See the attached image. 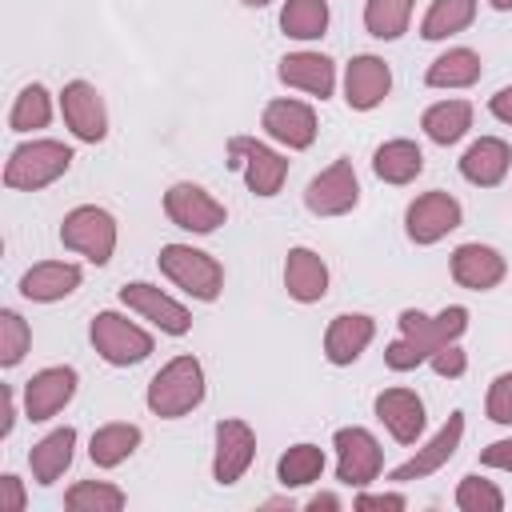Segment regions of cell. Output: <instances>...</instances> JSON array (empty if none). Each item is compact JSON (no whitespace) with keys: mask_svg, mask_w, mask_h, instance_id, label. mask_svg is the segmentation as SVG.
I'll return each mask as SVG.
<instances>
[{"mask_svg":"<svg viewBox=\"0 0 512 512\" xmlns=\"http://www.w3.org/2000/svg\"><path fill=\"white\" fill-rule=\"evenodd\" d=\"M396 324H400V336L384 348V364L392 372H412V368L428 364L432 352H440L444 344H456L468 332V308L448 304L436 316H428L420 308H404Z\"/></svg>","mask_w":512,"mask_h":512,"instance_id":"6da1fadb","label":"cell"},{"mask_svg":"<svg viewBox=\"0 0 512 512\" xmlns=\"http://www.w3.org/2000/svg\"><path fill=\"white\" fill-rule=\"evenodd\" d=\"M204 392H208V384H204V364L184 352V356H172V360L148 380L144 404H148V412L160 416V420H180V416H188L192 408L204 404Z\"/></svg>","mask_w":512,"mask_h":512,"instance_id":"7a4b0ae2","label":"cell"},{"mask_svg":"<svg viewBox=\"0 0 512 512\" xmlns=\"http://www.w3.org/2000/svg\"><path fill=\"white\" fill-rule=\"evenodd\" d=\"M72 148L64 140H24L8 152L4 164V184L12 192H40L48 184H56L68 168H72Z\"/></svg>","mask_w":512,"mask_h":512,"instance_id":"3957f363","label":"cell"},{"mask_svg":"<svg viewBox=\"0 0 512 512\" xmlns=\"http://www.w3.org/2000/svg\"><path fill=\"white\" fill-rule=\"evenodd\" d=\"M156 264H160V272H164L184 296H192V300H200V304H212V300H220V292H224V264H220L212 252H204V248H192V244H164L160 256H156Z\"/></svg>","mask_w":512,"mask_h":512,"instance_id":"277c9868","label":"cell"},{"mask_svg":"<svg viewBox=\"0 0 512 512\" xmlns=\"http://www.w3.org/2000/svg\"><path fill=\"white\" fill-rule=\"evenodd\" d=\"M116 236H120L116 216H112L108 208H100V204H76V208L64 212V220H60V244H64L68 252L84 256V260L96 264V268H104V264L112 260Z\"/></svg>","mask_w":512,"mask_h":512,"instance_id":"5b68a950","label":"cell"},{"mask_svg":"<svg viewBox=\"0 0 512 512\" xmlns=\"http://www.w3.org/2000/svg\"><path fill=\"white\" fill-rule=\"evenodd\" d=\"M88 340H92L96 356L104 364H112V368H132V364L148 360L152 348H156V340H152L148 328H140L136 320H128L124 312H112V308L92 316Z\"/></svg>","mask_w":512,"mask_h":512,"instance_id":"8992f818","label":"cell"},{"mask_svg":"<svg viewBox=\"0 0 512 512\" xmlns=\"http://www.w3.org/2000/svg\"><path fill=\"white\" fill-rule=\"evenodd\" d=\"M228 164L244 176L248 192L260 196V200L280 196V188L288 180V160L276 148H268L264 140H256V136H232L228 140Z\"/></svg>","mask_w":512,"mask_h":512,"instance_id":"52a82bcc","label":"cell"},{"mask_svg":"<svg viewBox=\"0 0 512 512\" xmlns=\"http://www.w3.org/2000/svg\"><path fill=\"white\" fill-rule=\"evenodd\" d=\"M460 220H464L460 200L452 192L432 188V192H420L416 200H408V208H404V236L412 244L428 248V244H440L448 232H456Z\"/></svg>","mask_w":512,"mask_h":512,"instance_id":"ba28073f","label":"cell"},{"mask_svg":"<svg viewBox=\"0 0 512 512\" xmlns=\"http://www.w3.org/2000/svg\"><path fill=\"white\" fill-rule=\"evenodd\" d=\"M332 448H336V480L344 488H368L372 480H380L384 452H380V440L368 428H360V424L336 428Z\"/></svg>","mask_w":512,"mask_h":512,"instance_id":"9c48e42d","label":"cell"},{"mask_svg":"<svg viewBox=\"0 0 512 512\" xmlns=\"http://www.w3.org/2000/svg\"><path fill=\"white\" fill-rule=\"evenodd\" d=\"M164 216H168L176 228L192 232V236H212V232L228 220V208H224L208 188H200V184H192V180H176V184L164 192Z\"/></svg>","mask_w":512,"mask_h":512,"instance_id":"30bf717a","label":"cell"},{"mask_svg":"<svg viewBox=\"0 0 512 512\" xmlns=\"http://www.w3.org/2000/svg\"><path fill=\"white\" fill-rule=\"evenodd\" d=\"M356 204H360V176L344 156L320 168L304 188V208L312 216H348Z\"/></svg>","mask_w":512,"mask_h":512,"instance_id":"8fae6325","label":"cell"},{"mask_svg":"<svg viewBox=\"0 0 512 512\" xmlns=\"http://www.w3.org/2000/svg\"><path fill=\"white\" fill-rule=\"evenodd\" d=\"M120 304L128 312H136L140 320H148L152 328H160L164 336H188L192 332V312L168 296L160 284H148V280H132L120 288Z\"/></svg>","mask_w":512,"mask_h":512,"instance_id":"7c38bea8","label":"cell"},{"mask_svg":"<svg viewBox=\"0 0 512 512\" xmlns=\"http://www.w3.org/2000/svg\"><path fill=\"white\" fill-rule=\"evenodd\" d=\"M76 384H80V376H76V368H72V364H52V368L32 372V376L24 380V388H20L24 416H28L32 424L52 420L56 412H64V408H68V400L76 396Z\"/></svg>","mask_w":512,"mask_h":512,"instance_id":"4fadbf2b","label":"cell"},{"mask_svg":"<svg viewBox=\"0 0 512 512\" xmlns=\"http://www.w3.org/2000/svg\"><path fill=\"white\" fill-rule=\"evenodd\" d=\"M212 436H216L212 480H216L220 488H228V484H236V480L252 468V460H256V432H252L248 420H240V416H224V420H216Z\"/></svg>","mask_w":512,"mask_h":512,"instance_id":"5bb4252c","label":"cell"},{"mask_svg":"<svg viewBox=\"0 0 512 512\" xmlns=\"http://www.w3.org/2000/svg\"><path fill=\"white\" fill-rule=\"evenodd\" d=\"M60 116L68 124V132L84 144H100L108 136V108L96 84L88 80H68L60 88Z\"/></svg>","mask_w":512,"mask_h":512,"instance_id":"9a60e30c","label":"cell"},{"mask_svg":"<svg viewBox=\"0 0 512 512\" xmlns=\"http://www.w3.org/2000/svg\"><path fill=\"white\" fill-rule=\"evenodd\" d=\"M260 128L276 140V144H284L288 152H304V148H312L316 144V112H312V104H304V100H296V96H280V100H268L264 104V112H260Z\"/></svg>","mask_w":512,"mask_h":512,"instance_id":"2e32d148","label":"cell"},{"mask_svg":"<svg viewBox=\"0 0 512 512\" xmlns=\"http://www.w3.org/2000/svg\"><path fill=\"white\" fill-rule=\"evenodd\" d=\"M460 440H464V412H452V416H448V420H444V424L416 448V456H408L404 464L392 468L388 480H396V484H412V480H424V476L440 472V468L456 456Z\"/></svg>","mask_w":512,"mask_h":512,"instance_id":"e0dca14e","label":"cell"},{"mask_svg":"<svg viewBox=\"0 0 512 512\" xmlns=\"http://www.w3.org/2000/svg\"><path fill=\"white\" fill-rule=\"evenodd\" d=\"M392 92V68L384 56H372V52H360L348 60L344 68V104L352 112H372L388 100Z\"/></svg>","mask_w":512,"mask_h":512,"instance_id":"ac0fdd59","label":"cell"},{"mask_svg":"<svg viewBox=\"0 0 512 512\" xmlns=\"http://www.w3.org/2000/svg\"><path fill=\"white\" fill-rule=\"evenodd\" d=\"M448 268H452V280H456L460 288H468V292H492V288H500L504 276H508L504 256H500L492 244H480V240L456 244Z\"/></svg>","mask_w":512,"mask_h":512,"instance_id":"d6986e66","label":"cell"},{"mask_svg":"<svg viewBox=\"0 0 512 512\" xmlns=\"http://www.w3.org/2000/svg\"><path fill=\"white\" fill-rule=\"evenodd\" d=\"M372 412H376V420L388 428V436L396 444H416L424 436L428 412H424V400L412 388H384V392H376Z\"/></svg>","mask_w":512,"mask_h":512,"instance_id":"ffe728a7","label":"cell"},{"mask_svg":"<svg viewBox=\"0 0 512 512\" xmlns=\"http://www.w3.org/2000/svg\"><path fill=\"white\" fill-rule=\"evenodd\" d=\"M372 336H376V320L368 312H340V316H332L328 328H324V356H328V364H336V368L356 364L368 352Z\"/></svg>","mask_w":512,"mask_h":512,"instance_id":"44dd1931","label":"cell"},{"mask_svg":"<svg viewBox=\"0 0 512 512\" xmlns=\"http://www.w3.org/2000/svg\"><path fill=\"white\" fill-rule=\"evenodd\" d=\"M280 84L304 92V96H316V100H328L336 92V64L324 56V52H288L276 68Z\"/></svg>","mask_w":512,"mask_h":512,"instance_id":"7402d4cb","label":"cell"},{"mask_svg":"<svg viewBox=\"0 0 512 512\" xmlns=\"http://www.w3.org/2000/svg\"><path fill=\"white\" fill-rule=\"evenodd\" d=\"M284 288L296 304H320L328 296V264L316 248H288L284 256Z\"/></svg>","mask_w":512,"mask_h":512,"instance_id":"603a6c76","label":"cell"},{"mask_svg":"<svg viewBox=\"0 0 512 512\" xmlns=\"http://www.w3.org/2000/svg\"><path fill=\"white\" fill-rule=\"evenodd\" d=\"M84 272L72 260H40L20 276V296L32 304H56L80 288Z\"/></svg>","mask_w":512,"mask_h":512,"instance_id":"cb8c5ba5","label":"cell"},{"mask_svg":"<svg viewBox=\"0 0 512 512\" xmlns=\"http://www.w3.org/2000/svg\"><path fill=\"white\" fill-rule=\"evenodd\" d=\"M508 168H512V148H508V140H500V136H480V140H472V144L464 148V156H460V176H464L468 184H476V188H496V184H504Z\"/></svg>","mask_w":512,"mask_h":512,"instance_id":"d4e9b609","label":"cell"},{"mask_svg":"<svg viewBox=\"0 0 512 512\" xmlns=\"http://www.w3.org/2000/svg\"><path fill=\"white\" fill-rule=\"evenodd\" d=\"M72 456H76V428L72 424H64V428H52L48 436H40L36 444H32V452H28V468H32V480L36 484H56L64 472H68V464H72Z\"/></svg>","mask_w":512,"mask_h":512,"instance_id":"484cf974","label":"cell"},{"mask_svg":"<svg viewBox=\"0 0 512 512\" xmlns=\"http://www.w3.org/2000/svg\"><path fill=\"white\" fill-rule=\"evenodd\" d=\"M372 172H376L384 184L404 188V184H412V180L424 172V152H420L416 140H404V136L384 140V144L372 152Z\"/></svg>","mask_w":512,"mask_h":512,"instance_id":"4316f807","label":"cell"},{"mask_svg":"<svg viewBox=\"0 0 512 512\" xmlns=\"http://www.w3.org/2000/svg\"><path fill=\"white\" fill-rule=\"evenodd\" d=\"M140 440H144V432H140L136 424H128V420L100 424V428L92 432V440H88V460H92L96 468H120V464L140 448Z\"/></svg>","mask_w":512,"mask_h":512,"instance_id":"83f0119b","label":"cell"},{"mask_svg":"<svg viewBox=\"0 0 512 512\" xmlns=\"http://www.w3.org/2000/svg\"><path fill=\"white\" fill-rule=\"evenodd\" d=\"M420 128H424V136H428L432 144H440V148L460 144V140L468 136V128H472V104H468V100H436V104L424 108Z\"/></svg>","mask_w":512,"mask_h":512,"instance_id":"f1b7e54d","label":"cell"},{"mask_svg":"<svg viewBox=\"0 0 512 512\" xmlns=\"http://www.w3.org/2000/svg\"><path fill=\"white\" fill-rule=\"evenodd\" d=\"M480 72H484L480 52H472V48H448V52H440L428 64L424 84L428 88H472L480 80Z\"/></svg>","mask_w":512,"mask_h":512,"instance_id":"f546056e","label":"cell"},{"mask_svg":"<svg viewBox=\"0 0 512 512\" xmlns=\"http://www.w3.org/2000/svg\"><path fill=\"white\" fill-rule=\"evenodd\" d=\"M476 8H480V0H432L424 20H420V36L424 40H448L476 20Z\"/></svg>","mask_w":512,"mask_h":512,"instance_id":"4dcf8cb0","label":"cell"},{"mask_svg":"<svg viewBox=\"0 0 512 512\" xmlns=\"http://www.w3.org/2000/svg\"><path fill=\"white\" fill-rule=\"evenodd\" d=\"M328 0H284L280 8V32L292 40H320L328 32Z\"/></svg>","mask_w":512,"mask_h":512,"instance_id":"1f68e13d","label":"cell"},{"mask_svg":"<svg viewBox=\"0 0 512 512\" xmlns=\"http://www.w3.org/2000/svg\"><path fill=\"white\" fill-rule=\"evenodd\" d=\"M320 472H324V448H320V444H308V440L292 444V448L276 460V480H280L284 488H304V484L320 480Z\"/></svg>","mask_w":512,"mask_h":512,"instance_id":"d6a6232c","label":"cell"},{"mask_svg":"<svg viewBox=\"0 0 512 512\" xmlns=\"http://www.w3.org/2000/svg\"><path fill=\"white\" fill-rule=\"evenodd\" d=\"M416 0H364V32L376 40H400L408 32Z\"/></svg>","mask_w":512,"mask_h":512,"instance_id":"836d02e7","label":"cell"},{"mask_svg":"<svg viewBox=\"0 0 512 512\" xmlns=\"http://www.w3.org/2000/svg\"><path fill=\"white\" fill-rule=\"evenodd\" d=\"M48 120H52V92L44 84H24L12 100L8 128L12 132H36V128H48Z\"/></svg>","mask_w":512,"mask_h":512,"instance_id":"e575fe53","label":"cell"},{"mask_svg":"<svg viewBox=\"0 0 512 512\" xmlns=\"http://www.w3.org/2000/svg\"><path fill=\"white\" fill-rule=\"evenodd\" d=\"M124 504H128V496L108 480H76L64 492L68 512H120Z\"/></svg>","mask_w":512,"mask_h":512,"instance_id":"d590c367","label":"cell"},{"mask_svg":"<svg viewBox=\"0 0 512 512\" xmlns=\"http://www.w3.org/2000/svg\"><path fill=\"white\" fill-rule=\"evenodd\" d=\"M32 348V328L16 308L0 312V368H16Z\"/></svg>","mask_w":512,"mask_h":512,"instance_id":"8d00e7d4","label":"cell"},{"mask_svg":"<svg viewBox=\"0 0 512 512\" xmlns=\"http://www.w3.org/2000/svg\"><path fill=\"white\" fill-rule=\"evenodd\" d=\"M456 508L460 512H500L504 508V492L480 476V472H468L460 484H456Z\"/></svg>","mask_w":512,"mask_h":512,"instance_id":"74e56055","label":"cell"},{"mask_svg":"<svg viewBox=\"0 0 512 512\" xmlns=\"http://www.w3.org/2000/svg\"><path fill=\"white\" fill-rule=\"evenodd\" d=\"M484 412H488V420H492V424L512 428V372H500V376L488 384Z\"/></svg>","mask_w":512,"mask_h":512,"instance_id":"f35d334b","label":"cell"},{"mask_svg":"<svg viewBox=\"0 0 512 512\" xmlns=\"http://www.w3.org/2000/svg\"><path fill=\"white\" fill-rule=\"evenodd\" d=\"M428 368H432L436 376H444V380H456V376L468 372V352H464L460 344H444L440 352L428 356Z\"/></svg>","mask_w":512,"mask_h":512,"instance_id":"ab89813d","label":"cell"},{"mask_svg":"<svg viewBox=\"0 0 512 512\" xmlns=\"http://www.w3.org/2000/svg\"><path fill=\"white\" fill-rule=\"evenodd\" d=\"M352 508L356 512H404L408 500H404V492H368V488H360Z\"/></svg>","mask_w":512,"mask_h":512,"instance_id":"60d3db41","label":"cell"},{"mask_svg":"<svg viewBox=\"0 0 512 512\" xmlns=\"http://www.w3.org/2000/svg\"><path fill=\"white\" fill-rule=\"evenodd\" d=\"M28 508V496H24V480L4 472L0 476V512H24Z\"/></svg>","mask_w":512,"mask_h":512,"instance_id":"b9f144b4","label":"cell"},{"mask_svg":"<svg viewBox=\"0 0 512 512\" xmlns=\"http://www.w3.org/2000/svg\"><path fill=\"white\" fill-rule=\"evenodd\" d=\"M480 464H484V468H500V472H512V436H504V440H492V444L480 452Z\"/></svg>","mask_w":512,"mask_h":512,"instance_id":"7bdbcfd3","label":"cell"},{"mask_svg":"<svg viewBox=\"0 0 512 512\" xmlns=\"http://www.w3.org/2000/svg\"><path fill=\"white\" fill-rule=\"evenodd\" d=\"M0 412H4V420H0V436L8 440L12 436V428H16V392L4 384L0 388Z\"/></svg>","mask_w":512,"mask_h":512,"instance_id":"ee69618b","label":"cell"},{"mask_svg":"<svg viewBox=\"0 0 512 512\" xmlns=\"http://www.w3.org/2000/svg\"><path fill=\"white\" fill-rule=\"evenodd\" d=\"M488 112H492L500 124H512V84H504L496 96H488Z\"/></svg>","mask_w":512,"mask_h":512,"instance_id":"f6af8a7d","label":"cell"},{"mask_svg":"<svg viewBox=\"0 0 512 512\" xmlns=\"http://www.w3.org/2000/svg\"><path fill=\"white\" fill-rule=\"evenodd\" d=\"M308 512H340L344 504H340V496L336 492H316V496H308V504H304Z\"/></svg>","mask_w":512,"mask_h":512,"instance_id":"bcb514c9","label":"cell"},{"mask_svg":"<svg viewBox=\"0 0 512 512\" xmlns=\"http://www.w3.org/2000/svg\"><path fill=\"white\" fill-rule=\"evenodd\" d=\"M496 12H512V0H488Z\"/></svg>","mask_w":512,"mask_h":512,"instance_id":"7dc6e473","label":"cell"},{"mask_svg":"<svg viewBox=\"0 0 512 512\" xmlns=\"http://www.w3.org/2000/svg\"><path fill=\"white\" fill-rule=\"evenodd\" d=\"M244 8H264V4H272V0H240Z\"/></svg>","mask_w":512,"mask_h":512,"instance_id":"c3c4849f","label":"cell"}]
</instances>
